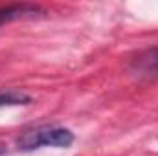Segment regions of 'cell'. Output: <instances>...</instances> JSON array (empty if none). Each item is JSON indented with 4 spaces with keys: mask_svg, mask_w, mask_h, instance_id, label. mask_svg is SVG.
<instances>
[{
    "mask_svg": "<svg viewBox=\"0 0 158 156\" xmlns=\"http://www.w3.org/2000/svg\"><path fill=\"white\" fill-rule=\"evenodd\" d=\"M44 15V9L31 4H20V6H9L0 9V26L15 20H26V18H37Z\"/></svg>",
    "mask_w": 158,
    "mask_h": 156,
    "instance_id": "obj_2",
    "label": "cell"
},
{
    "mask_svg": "<svg viewBox=\"0 0 158 156\" xmlns=\"http://www.w3.org/2000/svg\"><path fill=\"white\" fill-rule=\"evenodd\" d=\"M2 153H4V149H2V147H0V154H2Z\"/></svg>",
    "mask_w": 158,
    "mask_h": 156,
    "instance_id": "obj_4",
    "label": "cell"
},
{
    "mask_svg": "<svg viewBox=\"0 0 158 156\" xmlns=\"http://www.w3.org/2000/svg\"><path fill=\"white\" fill-rule=\"evenodd\" d=\"M74 143V134L63 127H39L24 132L17 140L20 151H33L40 147H70Z\"/></svg>",
    "mask_w": 158,
    "mask_h": 156,
    "instance_id": "obj_1",
    "label": "cell"
},
{
    "mask_svg": "<svg viewBox=\"0 0 158 156\" xmlns=\"http://www.w3.org/2000/svg\"><path fill=\"white\" fill-rule=\"evenodd\" d=\"M30 97L22 92H2L0 94V107H13V105H28Z\"/></svg>",
    "mask_w": 158,
    "mask_h": 156,
    "instance_id": "obj_3",
    "label": "cell"
}]
</instances>
